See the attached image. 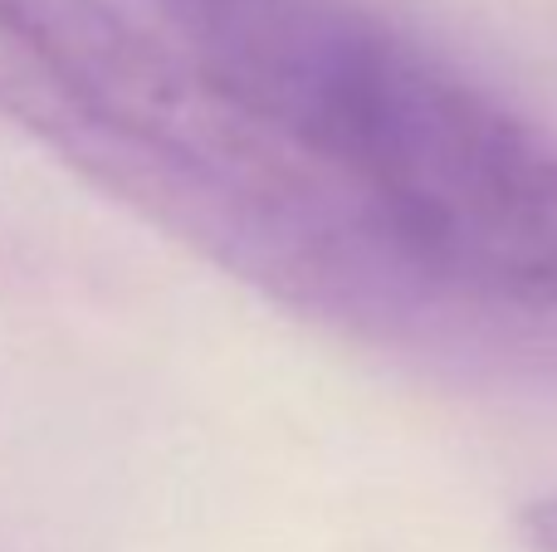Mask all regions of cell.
<instances>
[{"label": "cell", "instance_id": "4", "mask_svg": "<svg viewBox=\"0 0 557 552\" xmlns=\"http://www.w3.org/2000/svg\"><path fill=\"white\" fill-rule=\"evenodd\" d=\"M519 528H523V543H529V552H557V494L523 504Z\"/></svg>", "mask_w": 557, "mask_h": 552}, {"label": "cell", "instance_id": "3", "mask_svg": "<svg viewBox=\"0 0 557 552\" xmlns=\"http://www.w3.org/2000/svg\"><path fill=\"white\" fill-rule=\"evenodd\" d=\"M172 39L215 78H240L298 25L313 0H147Z\"/></svg>", "mask_w": 557, "mask_h": 552}, {"label": "cell", "instance_id": "2", "mask_svg": "<svg viewBox=\"0 0 557 552\" xmlns=\"http://www.w3.org/2000/svg\"><path fill=\"white\" fill-rule=\"evenodd\" d=\"M294 142L425 293L557 309V127L382 25Z\"/></svg>", "mask_w": 557, "mask_h": 552}, {"label": "cell", "instance_id": "1", "mask_svg": "<svg viewBox=\"0 0 557 552\" xmlns=\"http://www.w3.org/2000/svg\"><path fill=\"white\" fill-rule=\"evenodd\" d=\"M0 117L284 303L376 318L421 299L327 166L113 0H0Z\"/></svg>", "mask_w": 557, "mask_h": 552}]
</instances>
